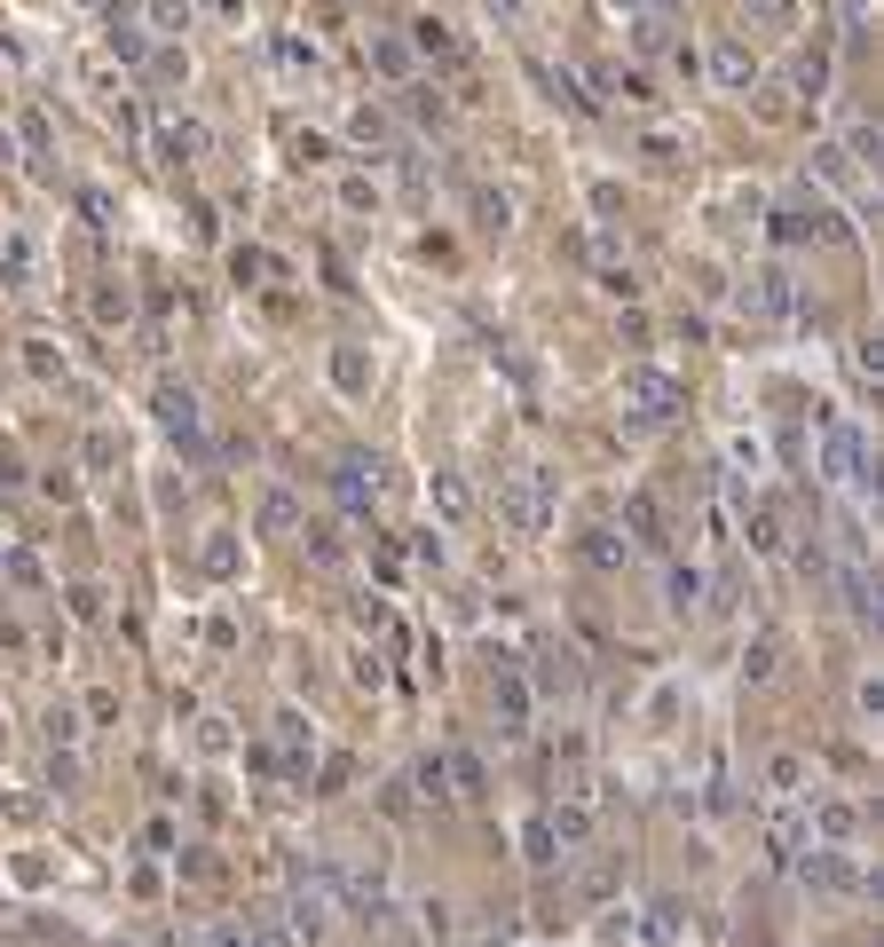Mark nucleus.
I'll return each instance as SVG.
<instances>
[{
    "label": "nucleus",
    "instance_id": "nucleus-1",
    "mask_svg": "<svg viewBox=\"0 0 884 947\" xmlns=\"http://www.w3.org/2000/svg\"><path fill=\"white\" fill-rule=\"evenodd\" d=\"M553 513H561V497H553V474H546V466H521V474L498 482V522H505L513 537H546Z\"/></svg>",
    "mask_w": 884,
    "mask_h": 947
},
{
    "label": "nucleus",
    "instance_id": "nucleus-2",
    "mask_svg": "<svg viewBox=\"0 0 884 947\" xmlns=\"http://www.w3.org/2000/svg\"><path fill=\"white\" fill-rule=\"evenodd\" d=\"M625 411H640V418H679V411H687V387H679L671 372H656V364H625Z\"/></svg>",
    "mask_w": 884,
    "mask_h": 947
},
{
    "label": "nucleus",
    "instance_id": "nucleus-3",
    "mask_svg": "<svg viewBox=\"0 0 884 947\" xmlns=\"http://www.w3.org/2000/svg\"><path fill=\"white\" fill-rule=\"evenodd\" d=\"M822 474L837 482V490H868L876 474H868V435H861V426H829V435H822Z\"/></svg>",
    "mask_w": 884,
    "mask_h": 947
},
{
    "label": "nucleus",
    "instance_id": "nucleus-4",
    "mask_svg": "<svg viewBox=\"0 0 884 947\" xmlns=\"http://www.w3.org/2000/svg\"><path fill=\"white\" fill-rule=\"evenodd\" d=\"M332 916H340V892H332V885H324V877H316V885H301V892H293V939H308V947H316V939H324V931H332Z\"/></svg>",
    "mask_w": 884,
    "mask_h": 947
},
{
    "label": "nucleus",
    "instance_id": "nucleus-5",
    "mask_svg": "<svg viewBox=\"0 0 884 947\" xmlns=\"http://www.w3.org/2000/svg\"><path fill=\"white\" fill-rule=\"evenodd\" d=\"M158 426H166L174 443H190V451H198V443H206V418H198V395H190V387H158Z\"/></svg>",
    "mask_w": 884,
    "mask_h": 947
},
{
    "label": "nucleus",
    "instance_id": "nucleus-6",
    "mask_svg": "<svg viewBox=\"0 0 884 947\" xmlns=\"http://www.w3.org/2000/svg\"><path fill=\"white\" fill-rule=\"evenodd\" d=\"M798 869H806V885H822V892H861V885H868L845 852H798Z\"/></svg>",
    "mask_w": 884,
    "mask_h": 947
},
{
    "label": "nucleus",
    "instance_id": "nucleus-7",
    "mask_svg": "<svg viewBox=\"0 0 884 947\" xmlns=\"http://www.w3.org/2000/svg\"><path fill=\"white\" fill-rule=\"evenodd\" d=\"M301 522H308V513H301V497H293V490H261V513H253V530H261V537H301Z\"/></svg>",
    "mask_w": 884,
    "mask_h": 947
},
{
    "label": "nucleus",
    "instance_id": "nucleus-8",
    "mask_svg": "<svg viewBox=\"0 0 884 947\" xmlns=\"http://www.w3.org/2000/svg\"><path fill=\"white\" fill-rule=\"evenodd\" d=\"M332 490H340V505H347V513H372V497H380V466L347 458V466L332 474Z\"/></svg>",
    "mask_w": 884,
    "mask_h": 947
},
{
    "label": "nucleus",
    "instance_id": "nucleus-9",
    "mask_svg": "<svg viewBox=\"0 0 884 947\" xmlns=\"http://www.w3.org/2000/svg\"><path fill=\"white\" fill-rule=\"evenodd\" d=\"M711 79H719V88H750V79H758V56H750L743 40H719V48H711Z\"/></svg>",
    "mask_w": 884,
    "mask_h": 947
},
{
    "label": "nucleus",
    "instance_id": "nucleus-10",
    "mask_svg": "<svg viewBox=\"0 0 884 947\" xmlns=\"http://www.w3.org/2000/svg\"><path fill=\"white\" fill-rule=\"evenodd\" d=\"M789 308H798L789 277H782V269H758V277H750V316H789Z\"/></svg>",
    "mask_w": 884,
    "mask_h": 947
},
{
    "label": "nucleus",
    "instance_id": "nucleus-11",
    "mask_svg": "<svg viewBox=\"0 0 884 947\" xmlns=\"http://www.w3.org/2000/svg\"><path fill=\"white\" fill-rule=\"evenodd\" d=\"M442 773H451V798H482L490 790V766L474 750H442Z\"/></svg>",
    "mask_w": 884,
    "mask_h": 947
},
{
    "label": "nucleus",
    "instance_id": "nucleus-12",
    "mask_svg": "<svg viewBox=\"0 0 884 947\" xmlns=\"http://www.w3.org/2000/svg\"><path fill=\"white\" fill-rule=\"evenodd\" d=\"M498 719H505V734H521V727H529V679H521L513 663L498 671Z\"/></svg>",
    "mask_w": 884,
    "mask_h": 947
},
{
    "label": "nucleus",
    "instance_id": "nucleus-13",
    "mask_svg": "<svg viewBox=\"0 0 884 947\" xmlns=\"http://www.w3.org/2000/svg\"><path fill=\"white\" fill-rule=\"evenodd\" d=\"M625 530H632V545H664V513H656V497H648V490H632V497H625Z\"/></svg>",
    "mask_w": 884,
    "mask_h": 947
},
{
    "label": "nucleus",
    "instance_id": "nucleus-14",
    "mask_svg": "<svg viewBox=\"0 0 884 947\" xmlns=\"http://www.w3.org/2000/svg\"><path fill=\"white\" fill-rule=\"evenodd\" d=\"M546 829H553V845H585V837H592V806H585V798H569V806H553V813H546Z\"/></svg>",
    "mask_w": 884,
    "mask_h": 947
},
{
    "label": "nucleus",
    "instance_id": "nucleus-15",
    "mask_svg": "<svg viewBox=\"0 0 884 947\" xmlns=\"http://www.w3.org/2000/svg\"><path fill=\"white\" fill-rule=\"evenodd\" d=\"M585 561H592V569H625V561H632V537H616V530H585Z\"/></svg>",
    "mask_w": 884,
    "mask_h": 947
},
{
    "label": "nucleus",
    "instance_id": "nucleus-16",
    "mask_svg": "<svg viewBox=\"0 0 884 947\" xmlns=\"http://www.w3.org/2000/svg\"><path fill=\"white\" fill-rule=\"evenodd\" d=\"M750 545H758V553H782V505H774V497L750 505Z\"/></svg>",
    "mask_w": 884,
    "mask_h": 947
},
{
    "label": "nucleus",
    "instance_id": "nucleus-17",
    "mask_svg": "<svg viewBox=\"0 0 884 947\" xmlns=\"http://www.w3.org/2000/svg\"><path fill=\"white\" fill-rule=\"evenodd\" d=\"M411 790H419L426 806H451V773H442V758H419V773H411Z\"/></svg>",
    "mask_w": 884,
    "mask_h": 947
},
{
    "label": "nucleus",
    "instance_id": "nucleus-18",
    "mask_svg": "<svg viewBox=\"0 0 884 947\" xmlns=\"http://www.w3.org/2000/svg\"><path fill=\"white\" fill-rule=\"evenodd\" d=\"M466 206H474V221H482V229H505V221H513L505 190H482V183H474V190H466Z\"/></svg>",
    "mask_w": 884,
    "mask_h": 947
},
{
    "label": "nucleus",
    "instance_id": "nucleus-19",
    "mask_svg": "<svg viewBox=\"0 0 884 947\" xmlns=\"http://www.w3.org/2000/svg\"><path fill=\"white\" fill-rule=\"evenodd\" d=\"M301 537H308V561L316 569H340V530L332 522H301Z\"/></svg>",
    "mask_w": 884,
    "mask_h": 947
},
{
    "label": "nucleus",
    "instance_id": "nucleus-20",
    "mask_svg": "<svg viewBox=\"0 0 884 947\" xmlns=\"http://www.w3.org/2000/svg\"><path fill=\"white\" fill-rule=\"evenodd\" d=\"M411 40H419V56H434V63H451V56H459L451 24H434V17H426V24H411Z\"/></svg>",
    "mask_w": 884,
    "mask_h": 947
},
{
    "label": "nucleus",
    "instance_id": "nucleus-21",
    "mask_svg": "<svg viewBox=\"0 0 884 947\" xmlns=\"http://www.w3.org/2000/svg\"><path fill=\"white\" fill-rule=\"evenodd\" d=\"M158 150H166L174 166H190V158L206 150V127H166V135H158Z\"/></svg>",
    "mask_w": 884,
    "mask_h": 947
},
{
    "label": "nucleus",
    "instance_id": "nucleus-22",
    "mask_svg": "<svg viewBox=\"0 0 884 947\" xmlns=\"http://www.w3.org/2000/svg\"><path fill=\"white\" fill-rule=\"evenodd\" d=\"M814 166H822V175H829L837 190H861V166L845 158V142H829V150H814Z\"/></svg>",
    "mask_w": 884,
    "mask_h": 947
},
{
    "label": "nucleus",
    "instance_id": "nucleus-23",
    "mask_svg": "<svg viewBox=\"0 0 884 947\" xmlns=\"http://www.w3.org/2000/svg\"><path fill=\"white\" fill-rule=\"evenodd\" d=\"M774 655H782V632H758L750 655H743V671H750V679H774Z\"/></svg>",
    "mask_w": 884,
    "mask_h": 947
},
{
    "label": "nucleus",
    "instance_id": "nucleus-24",
    "mask_svg": "<svg viewBox=\"0 0 884 947\" xmlns=\"http://www.w3.org/2000/svg\"><path fill=\"white\" fill-rule=\"evenodd\" d=\"M743 9H750L758 24H774V32H789V24H798V0H743Z\"/></svg>",
    "mask_w": 884,
    "mask_h": 947
},
{
    "label": "nucleus",
    "instance_id": "nucleus-25",
    "mask_svg": "<svg viewBox=\"0 0 884 947\" xmlns=\"http://www.w3.org/2000/svg\"><path fill=\"white\" fill-rule=\"evenodd\" d=\"M521 845H529V860H538V869H553V860H561V845H553V829H546V813H538V821H529V837H521Z\"/></svg>",
    "mask_w": 884,
    "mask_h": 947
},
{
    "label": "nucleus",
    "instance_id": "nucleus-26",
    "mask_svg": "<svg viewBox=\"0 0 884 947\" xmlns=\"http://www.w3.org/2000/svg\"><path fill=\"white\" fill-rule=\"evenodd\" d=\"M111 48H119V63H143V56H150V40H143L127 17H111Z\"/></svg>",
    "mask_w": 884,
    "mask_h": 947
},
{
    "label": "nucleus",
    "instance_id": "nucleus-27",
    "mask_svg": "<svg viewBox=\"0 0 884 947\" xmlns=\"http://www.w3.org/2000/svg\"><path fill=\"white\" fill-rule=\"evenodd\" d=\"M332 379H340L347 395H364V379H372V372H364V356H356V348H340V356H332Z\"/></svg>",
    "mask_w": 884,
    "mask_h": 947
},
{
    "label": "nucleus",
    "instance_id": "nucleus-28",
    "mask_svg": "<svg viewBox=\"0 0 884 947\" xmlns=\"http://www.w3.org/2000/svg\"><path fill=\"white\" fill-rule=\"evenodd\" d=\"M853 821H861V813H853V806H845V798H837V806H822V813H814V829H822V837H853Z\"/></svg>",
    "mask_w": 884,
    "mask_h": 947
},
{
    "label": "nucleus",
    "instance_id": "nucleus-29",
    "mask_svg": "<svg viewBox=\"0 0 884 947\" xmlns=\"http://www.w3.org/2000/svg\"><path fill=\"white\" fill-rule=\"evenodd\" d=\"M876 372H884V356H876V339H853V379H861V387H876Z\"/></svg>",
    "mask_w": 884,
    "mask_h": 947
},
{
    "label": "nucleus",
    "instance_id": "nucleus-30",
    "mask_svg": "<svg viewBox=\"0 0 884 947\" xmlns=\"http://www.w3.org/2000/svg\"><path fill=\"white\" fill-rule=\"evenodd\" d=\"M703 600V569H671V609H695Z\"/></svg>",
    "mask_w": 884,
    "mask_h": 947
},
{
    "label": "nucleus",
    "instance_id": "nucleus-31",
    "mask_svg": "<svg viewBox=\"0 0 884 947\" xmlns=\"http://www.w3.org/2000/svg\"><path fill=\"white\" fill-rule=\"evenodd\" d=\"M876 150H884V135H876V127H853V142H845V158H853V166H876Z\"/></svg>",
    "mask_w": 884,
    "mask_h": 947
},
{
    "label": "nucleus",
    "instance_id": "nucleus-32",
    "mask_svg": "<svg viewBox=\"0 0 884 947\" xmlns=\"http://www.w3.org/2000/svg\"><path fill=\"white\" fill-rule=\"evenodd\" d=\"M434 505H442V513H451V522H459V513H466V482H451V474H434Z\"/></svg>",
    "mask_w": 884,
    "mask_h": 947
},
{
    "label": "nucleus",
    "instance_id": "nucleus-33",
    "mask_svg": "<svg viewBox=\"0 0 884 947\" xmlns=\"http://www.w3.org/2000/svg\"><path fill=\"white\" fill-rule=\"evenodd\" d=\"M798 88H806V96H822V88H829V56H822V48L798 63Z\"/></svg>",
    "mask_w": 884,
    "mask_h": 947
},
{
    "label": "nucleus",
    "instance_id": "nucleus-34",
    "mask_svg": "<svg viewBox=\"0 0 884 947\" xmlns=\"http://www.w3.org/2000/svg\"><path fill=\"white\" fill-rule=\"evenodd\" d=\"M766 782H774V790H798V782H806V758H774Z\"/></svg>",
    "mask_w": 884,
    "mask_h": 947
},
{
    "label": "nucleus",
    "instance_id": "nucleus-35",
    "mask_svg": "<svg viewBox=\"0 0 884 947\" xmlns=\"http://www.w3.org/2000/svg\"><path fill=\"white\" fill-rule=\"evenodd\" d=\"M277 63H285V71H301V63H316V48H308V40H293V32H285V40H277Z\"/></svg>",
    "mask_w": 884,
    "mask_h": 947
},
{
    "label": "nucleus",
    "instance_id": "nucleus-36",
    "mask_svg": "<svg viewBox=\"0 0 884 947\" xmlns=\"http://www.w3.org/2000/svg\"><path fill=\"white\" fill-rule=\"evenodd\" d=\"M206 569H214V576H237V545L214 537V545H206Z\"/></svg>",
    "mask_w": 884,
    "mask_h": 947
},
{
    "label": "nucleus",
    "instance_id": "nucleus-37",
    "mask_svg": "<svg viewBox=\"0 0 884 947\" xmlns=\"http://www.w3.org/2000/svg\"><path fill=\"white\" fill-rule=\"evenodd\" d=\"M24 364H32V372H63V356L48 348V339H24Z\"/></svg>",
    "mask_w": 884,
    "mask_h": 947
},
{
    "label": "nucleus",
    "instance_id": "nucleus-38",
    "mask_svg": "<svg viewBox=\"0 0 884 947\" xmlns=\"http://www.w3.org/2000/svg\"><path fill=\"white\" fill-rule=\"evenodd\" d=\"M48 742H63V750H71V742H79V719H71V711H48Z\"/></svg>",
    "mask_w": 884,
    "mask_h": 947
},
{
    "label": "nucleus",
    "instance_id": "nucleus-39",
    "mask_svg": "<svg viewBox=\"0 0 884 947\" xmlns=\"http://www.w3.org/2000/svg\"><path fill=\"white\" fill-rule=\"evenodd\" d=\"M79 214L96 221V229H111V198H104V190H87V198H79Z\"/></svg>",
    "mask_w": 884,
    "mask_h": 947
},
{
    "label": "nucleus",
    "instance_id": "nucleus-40",
    "mask_svg": "<svg viewBox=\"0 0 884 947\" xmlns=\"http://www.w3.org/2000/svg\"><path fill=\"white\" fill-rule=\"evenodd\" d=\"M600 285H608V293H616V300H632V293H640V285H632V269H616V262H608V269H600Z\"/></svg>",
    "mask_w": 884,
    "mask_h": 947
},
{
    "label": "nucleus",
    "instance_id": "nucleus-41",
    "mask_svg": "<svg viewBox=\"0 0 884 947\" xmlns=\"http://www.w3.org/2000/svg\"><path fill=\"white\" fill-rule=\"evenodd\" d=\"M625 9H632V17H679L687 0H625Z\"/></svg>",
    "mask_w": 884,
    "mask_h": 947
},
{
    "label": "nucleus",
    "instance_id": "nucleus-42",
    "mask_svg": "<svg viewBox=\"0 0 884 947\" xmlns=\"http://www.w3.org/2000/svg\"><path fill=\"white\" fill-rule=\"evenodd\" d=\"M356 142H387V119L380 111H356Z\"/></svg>",
    "mask_w": 884,
    "mask_h": 947
},
{
    "label": "nucleus",
    "instance_id": "nucleus-43",
    "mask_svg": "<svg viewBox=\"0 0 884 947\" xmlns=\"http://www.w3.org/2000/svg\"><path fill=\"white\" fill-rule=\"evenodd\" d=\"M648 158L656 166H679V135H648Z\"/></svg>",
    "mask_w": 884,
    "mask_h": 947
},
{
    "label": "nucleus",
    "instance_id": "nucleus-44",
    "mask_svg": "<svg viewBox=\"0 0 884 947\" xmlns=\"http://www.w3.org/2000/svg\"><path fill=\"white\" fill-rule=\"evenodd\" d=\"M845 32H868V0H845Z\"/></svg>",
    "mask_w": 884,
    "mask_h": 947
},
{
    "label": "nucleus",
    "instance_id": "nucleus-45",
    "mask_svg": "<svg viewBox=\"0 0 884 947\" xmlns=\"http://www.w3.org/2000/svg\"><path fill=\"white\" fill-rule=\"evenodd\" d=\"M222 947H261V939H253V931H237V924H229V931H222Z\"/></svg>",
    "mask_w": 884,
    "mask_h": 947
},
{
    "label": "nucleus",
    "instance_id": "nucleus-46",
    "mask_svg": "<svg viewBox=\"0 0 884 947\" xmlns=\"http://www.w3.org/2000/svg\"><path fill=\"white\" fill-rule=\"evenodd\" d=\"M0 158H9V135H0Z\"/></svg>",
    "mask_w": 884,
    "mask_h": 947
}]
</instances>
